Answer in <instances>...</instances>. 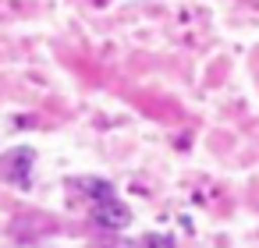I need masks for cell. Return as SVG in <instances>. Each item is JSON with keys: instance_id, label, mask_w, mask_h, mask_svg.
I'll return each instance as SVG.
<instances>
[{"instance_id": "6da1fadb", "label": "cell", "mask_w": 259, "mask_h": 248, "mask_svg": "<svg viewBox=\"0 0 259 248\" xmlns=\"http://www.w3.org/2000/svg\"><path fill=\"white\" fill-rule=\"evenodd\" d=\"M32 163H36V149L15 145V149H8V153H0V177L11 181V184H29Z\"/></svg>"}, {"instance_id": "7a4b0ae2", "label": "cell", "mask_w": 259, "mask_h": 248, "mask_svg": "<svg viewBox=\"0 0 259 248\" xmlns=\"http://www.w3.org/2000/svg\"><path fill=\"white\" fill-rule=\"evenodd\" d=\"M93 220L107 230H124L132 223V209L121 199H103V202H93Z\"/></svg>"}, {"instance_id": "3957f363", "label": "cell", "mask_w": 259, "mask_h": 248, "mask_svg": "<svg viewBox=\"0 0 259 248\" xmlns=\"http://www.w3.org/2000/svg\"><path fill=\"white\" fill-rule=\"evenodd\" d=\"M75 188L78 191H85L93 202H103V199H114V188L107 184V181H100V177H78L75 181Z\"/></svg>"}, {"instance_id": "277c9868", "label": "cell", "mask_w": 259, "mask_h": 248, "mask_svg": "<svg viewBox=\"0 0 259 248\" xmlns=\"http://www.w3.org/2000/svg\"><path fill=\"white\" fill-rule=\"evenodd\" d=\"M146 248H178L170 237H163V234H146V241H142Z\"/></svg>"}]
</instances>
